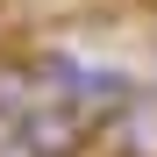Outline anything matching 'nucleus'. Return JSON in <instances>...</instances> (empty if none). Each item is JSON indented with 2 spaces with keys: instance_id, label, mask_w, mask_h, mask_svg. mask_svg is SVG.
Returning <instances> with one entry per match:
<instances>
[{
  "instance_id": "obj_1",
  "label": "nucleus",
  "mask_w": 157,
  "mask_h": 157,
  "mask_svg": "<svg viewBox=\"0 0 157 157\" xmlns=\"http://www.w3.org/2000/svg\"><path fill=\"white\" fill-rule=\"evenodd\" d=\"M14 128L36 157H86V143H93V114L78 100H36Z\"/></svg>"
},
{
  "instance_id": "obj_2",
  "label": "nucleus",
  "mask_w": 157,
  "mask_h": 157,
  "mask_svg": "<svg viewBox=\"0 0 157 157\" xmlns=\"http://www.w3.org/2000/svg\"><path fill=\"white\" fill-rule=\"evenodd\" d=\"M114 157H157V100H128L114 114Z\"/></svg>"
},
{
  "instance_id": "obj_3",
  "label": "nucleus",
  "mask_w": 157,
  "mask_h": 157,
  "mask_svg": "<svg viewBox=\"0 0 157 157\" xmlns=\"http://www.w3.org/2000/svg\"><path fill=\"white\" fill-rule=\"evenodd\" d=\"M36 64H21V57H0V121H21L36 107Z\"/></svg>"
}]
</instances>
